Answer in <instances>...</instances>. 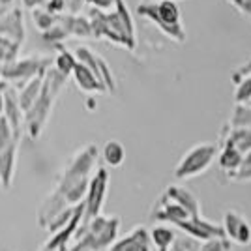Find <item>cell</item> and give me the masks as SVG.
<instances>
[{"label":"cell","instance_id":"obj_31","mask_svg":"<svg viewBox=\"0 0 251 251\" xmlns=\"http://www.w3.org/2000/svg\"><path fill=\"white\" fill-rule=\"evenodd\" d=\"M251 74V60L246 66H242V68H238L234 74H232V83L234 84H238L240 83V79L242 77H246V75H250Z\"/></svg>","mask_w":251,"mask_h":251},{"label":"cell","instance_id":"obj_8","mask_svg":"<svg viewBox=\"0 0 251 251\" xmlns=\"http://www.w3.org/2000/svg\"><path fill=\"white\" fill-rule=\"evenodd\" d=\"M74 56L77 62L84 64V66L96 75V79L103 84L105 92H113V90H115V86H116L115 77H113L109 66H107V62H105L101 56L94 54V52L90 51V49H86V47H77L74 52Z\"/></svg>","mask_w":251,"mask_h":251},{"label":"cell","instance_id":"obj_11","mask_svg":"<svg viewBox=\"0 0 251 251\" xmlns=\"http://www.w3.org/2000/svg\"><path fill=\"white\" fill-rule=\"evenodd\" d=\"M109 251H152L150 230L143 225H139L131 232H127L124 238L115 240Z\"/></svg>","mask_w":251,"mask_h":251},{"label":"cell","instance_id":"obj_7","mask_svg":"<svg viewBox=\"0 0 251 251\" xmlns=\"http://www.w3.org/2000/svg\"><path fill=\"white\" fill-rule=\"evenodd\" d=\"M107 186H109V173L103 167L98 169V173L94 178L88 182V191H86V201H84V214L83 220L84 223L90 221L100 216L101 206H103L105 195H107Z\"/></svg>","mask_w":251,"mask_h":251},{"label":"cell","instance_id":"obj_19","mask_svg":"<svg viewBox=\"0 0 251 251\" xmlns=\"http://www.w3.org/2000/svg\"><path fill=\"white\" fill-rule=\"evenodd\" d=\"M150 240H152V246L157 248L159 251H169V248L176 240V234L171 227L157 225V227L150 230Z\"/></svg>","mask_w":251,"mask_h":251},{"label":"cell","instance_id":"obj_18","mask_svg":"<svg viewBox=\"0 0 251 251\" xmlns=\"http://www.w3.org/2000/svg\"><path fill=\"white\" fill-rule=\"evenodd\" d=\"M223 147H230L238 150L240 154H248L251 150V127L229 129V135L225 137Z\"/></svg>","mask_w":251,"mask_h":251},{"label":"cell","instance_id":"obj_25","mask_svg":"<svg viewBox=\"0 0 251 251\" xmlns=\"http://www.w3.org/2000/svg\"><path fill=\"white\" fill-rule=\"evenodd\" d=\"M32 19H34V25H36V28H38V30L47 32L49 28L54 26V23H56V15L49 13L45 8H36V10H32Z\"/></svg>","mask_w":251,"mask_h":251},{"label":"cell","instance_id":"obj_23","mask_svg":"<svg viewBox=\"0 0 251 251\" xmlns=\"http://www.w3.org/2000/svg\"><path fill=\"white\" fill-rule=\"evenodd\" d=\"M75 64H77V60H75L74 52L66 51V49H60V52H58L56 58H54V66H52V68L60 75H64V77H70L72 72H74Z\"/></svg>","mask_w":251,"mask_h":251},{"label":"cell","instance_id":"obj_12","mask_svg":"<svg viewBox=\"0 0 251 251\" xmlns=\"http://www.w3.org/2000/svg\"><path fill=\"white\" fill-rule=\"evenodd\" d=\"M178 229L186 230V234L197 238V240L206 242L210 238H225L223 234V229H220L218 225L210 223V221L202 220V218H195V220H186L176 223Z\"/></svg>","mask_w":251,"mask_h":251},{"label":"cell","instance_id":"obj_26","mask_svg":"<svg viewBox=\"0 0 251 251\" xmlns=\"http://www.w3.org/2000/svg\"><path fill=\"white\" fill-rule=\"evenodd\" d=\"M251 100V74L242 77L240 83L236 84V90H234V101L236 103L246 105Z\"/></svg>","mask_w":251,"mask_h":251},{"label":"cell","instance_id":"obj_4","mask_svg":"<svg viewBox=\"0 0 251 251\" xmlns=\"http://www.w3.org/2000/svg\"><path fill=\"white\" fill-rule=\"evenodd\" d=\"M216 154H218V147L212 143H201V145L191 147L178 161L176 169H175V176L178 180H189V178H195L206 173L210 165L214 163Z\"/></svg>","mask_w":251,"mask_h":251},{"label":"cell","instance_id":"obj_37","mask_svg":"<svg viewBox=\"0 0 251 251\" xmlns=\"http://www.w3.org/2000/svg\"><path fill=\"white\" fill-rule=\"evenodd\" d=\"M173 2H176V0H173Z\"/></svg>","mask_w":251,"mask_h":251},{"label":"cell","instance_id":"obj_15","mask_svg":"<svg viewBox=\"0 0 251 251\" xmlns=\"http://www.w3.org/2000/svg\"><path fill=\"white\" fill-rule=\"evenodd\" d=\"M56 25H60L68 36H75V38H90L92 36L90 21L81 15H72V13L56 15Z\"/></svg>","mask_w":251,"mask_h":251},{"label":"cell","instance_id":"obj_35","mask_svg":"<svg viewBox=\"0 0 251 251\" xmlns=\"http://www.w3.org/2000/svg\"><path fill=\"white\" fill-rule=\"evenodd\" d=\"M246 105H248V107H250V109H251V100H250V101H248V103H246Z\"/></svg>","mask_w":251,"mask_h":251},{"label":"cell","instance_id":"obj_36","mask_svg":"<svg viewBox=\"0 0 251 251\" xmlns=\"http://www.w3.org/2000/svg\"><path fill=\"white\" fill-rule=\"evenodd\" d=\"M171 251H182V250H180V248H175V250H171Z\"/></svg>","mask_w":251,"mask_h":251},{"label":"cell","instance_id":"obj_20","mask_svg":"<svg viewBox=\"0 0 251 251\" xmlns=\"http://www.w3.org/2000/svg\"><path fill=\"white\" fill-rule=\"evenodd\" d=\"M19 49H21V43L11 42L8 38H2V36H0V81H2V70H4L8 64L17 60Z\"/></svg>","mask_w":251,"mask_h":251},{"label":"cell","instance_id":"obj_29","mask_svg":"<svg viewBox=\"0 0 251 251\" xmlns=\"http://www.w3.org/2000/svg\"><path fill=\"white\" fill-rule=\"evenodd\" d=\"M199 251H227V242L225 238H210V240L202 242Z\"/></svg>","mask_w":251,"mask_h":251},{"label":"cell","instance_id":"obj_30","mask_svg":"<svg viewBox=\"0 0 251 251\" xmlns=\"http://www.w3.org/2000/svg\"><path fill=\"white\" fill-rule=\"evenodd\" d=\"M227 2H229L230 6H234L240 13L251 17V0H227Z\"/></svg>","mask_w":251,"mask_h":251},{"label":"cell","instance_id":"obj_16","mask_svg":"<svg viewBox=\"0 0 251 251\" xmlns=\"http://www.w3.org/2000/svg\"><path fill=\"white\" fill-rule=\"evenodd\" d=\"M75 79V84L83 90V92H88V94H96V92H105L103 84L96 79V75L84 66V64L77 62L74 66V72H72Z\"/></svg>","mask_w":251,"mask_h":251},{"label":"cell","instance_id":"obj_24","mask_svg":"<svg viewBox=\"0 0 251 251\" xmlns=\"http://www.w3.org/2000/svg\"><path fill=\"white\" fill-rule=\"evenodd\" d=\"M238 127H251V109L248 105H234V113L230 118V129H238Z\"/></svg>","mask_w":251,"mask_h":251},{"label":"cell","instance_id":"obj_6","mask_svg":"<svg viewBox=\"0 0 251 251\" xmlns=\"http://www.w3.org/2000/svg\"><path fill=\"white\" fill-rule=\"evenodd\" d=\"M118 225L120 220L113 216V218H101L98 216L90 223H86V232L83 238L77 242V246L84 248L86 251H101L109 246H113L116 240V232H118Z\"/></svg>","mask_w":251,"mask_h":251},{"label":"cell","instance_id":"obj_1","mask_svg":"<svg viewBox=\"0 0 251 251\" xmlns=\"http://www.w3.org/2000/svg\"><path fill=\"white\" fill-rule=\"evenodd\" d=\"M88 21L94 38H107L113 43L127 47L129 51L135 49V26L124 0H116L115 11L111 13L92 8Z\"/></svg>","mask_w":251,"mask_h":251},{"label":"cell","instance_id":"obj_14","mask_svg":"<svg viewBox=\"0 0 251 251\" xmlns=\"http://www.w3.org/2000/svg\"><path fill=\"white\" fill-rule=\"evenodd\" d=\"M165 197L173 202H176L180 208L186 210V214L189 216V220H195V218H201V202L199 199L188 191L182 186H169L167 191H165Z\"/></svg>","mask_w":251,"mask_h":251},{"label":"cell","instance_id":"obj_13","mask_svg":"<svg viewBox=\"0 0 251 251\" xmlns=\"http://www.w3.org/2000/svg\"><path fill=\"white\" fill-rule=\"evenodd\" d=\"M2 116L8 120L10 127L13 129V133L21 135L23 124H25V115H23L21 107H19V98H17V90L8 84L6 92H4V111Z\"/></svg>","mask_w":251,"mask_h":251},{"label":"cell","instance_id":"obj_10","mask_svg":"<svg viewBox=\"0 0 251 251\" xmlns=\"http://www.w3.org/2000/svg\"><path fill=\"white\" fill-rule=\"evenodd\" d=\"M25 17L21 8H10L8 11L0 13V36L8 38L11 42H25Z\"/></svg>","mask_w":251,"mask_h":251},{"label":"cell","instance_id":"obj_28","mask_svg":"<svg viewBox=\"0 0 251 251\" xmlns=\"http://www.w3.org/2000/svg\"><path fill=\"white\" fill-rule=\"evenodd\" d=\"M42 38H43V42H47V43H58V42H62V40H66L68 34L64 32V28L60 25L54 23L52 28H49L47 32H42Z\"/></svg>","mask_w":251,"mask_h":251},{"label":"cell","instance_id":"obj_5","mask_svg":"<svg viewBox=\"0 0 251 251\" xmlns=\"http://www.w3.org/2000/svg\"><path fill=\"white\" fill-rule=\"evenodd\" d=\"M51 56H28V58H17L15 62L8 64L2 70V81L13 86L15 90L23 88L36 75H42L51 68Z\"/></svg>","mask_w":251,"mask_h":251},{"label":"cell","instance_id":"obj_34","mask_svg":"<svg viewBox=\"0 0 251 251\" xmlns=\"http://www.w3.org/2000/svg\"><path fill=\"white\" fill-rule=\"evenodd\" d=\"M13 2H15V0H0V13H4V11L10 10Z\"/></svg>","mask_w":251,"mask_h":251},{"label":"cell","instance_id":"obj_17","mask_svg":"<svg viewBox=\"0 0 251 251\" xmlns=\"http://www.w3.org/2000/svg\"><path fill=\"white\" fill-rule=\"evenodd\" d=\"M42 83H43V74L36 75V77H34V79H30V81L25 84L23 88H19V90H17L19 107H21L23 115H26V113H28V109L34 105L36 98H38L40 90H42Z\"/></svg>","mask_w":251,"mask_h":251},{"label":"cell","instance_id":"obj_3","mask_svg":"<svg viewBox=\"0 0 251 251\" xmlns=\"http://www.w3.org/2000/svg\"><path fill=\"white\" fill-rule=\"evenodd\" d=\"M139 15L147 17L156 25L169 38L176 40L178 43L186 42V30L180 21V8L173 0H159V2H143L139 4Z\"/></svg>","mask_w":251,"mask_h":251},{"label":"cell","instance_id":"obj_22","mask_svg":"<svg viewBox=\"0 0 251 251\" xmlns=\"http://www.w3.org/2000/svg\"><path fill=\"white\" fill-rule=\"evenodd\" d=\"M242 159H244V154H240L238 150H234V148L230 147H223L220 154V167L223 171H227L229 173V176H232L242 165Z\"/></svg>","mask_w":251,"mask_h":251},{"label":"cell","instance_id":"obj_21","mask_svg":"<svg viewBox=\"0 0 251 251\" xmlns=\"http://www.w3.org/2000/svg\"><path fill=\"white\" fill-rule=\"evenodd\" d=\"M103 159L107 165H111V167H120L122 163H124L126 159V150L122 147V143L120 141H107L103 147Z\"/></svg>","mask_w":251,"mask_h":251},{"label":"cell","instance_id":"obj_27","mask_svg":"<svg viewBox=\"0 0 251 251\" xmlns=\"http://www.w3.org/2000/svg\"><path fill=\"white\" fill-rule=\"evenodd\" d=\"M232 178L238 180V182H251V150L248 154H244L240 169L232 175Z\"/></svg>","mask_w":251,"mask_h":251},{"label":"cell","instance_id":"obj_32","mask_svg":"<svg viewBox=\"0 0 251 251\" xmlns=\"http://www.w3.org/2000/svg\"><path fill=\"white\" fill-rule=\"evenodd\" d=\"M45 0H23V6L28 8V10H36V8H43Z\"/></svg>","mask_w":251,"mask_h":251},{"label":"cell","instance_id":"obj_9","mask_svg":"<svg viewBox=\"0 0 251 251\" xmlns=\"http://www.w3.org/2000/svg\"><path fill=\"white\" fill-rule=\"evenodd\" d=\"M223 234L238 246H248L251 242V225L248 218L236 210H227L223 216Z\"/></svg>","mask_w":251,"mask_h":251},{"label":"cell","instance_id":"obj_2","mask_svg":"<svg viewBox=\"0 0 251 251\" xmlns=\"http://www.w3.org/2000/svg\"><path fill=\"white\" fill-rule=\"evenodd\" d=\"M66 81H68V77L60 75L54 68H47V72L43 74L42 90H40L34 105L28 109V113L25 115V126H26L30 137L40 135L42 127L45 126L47 118H49L52 105L56 101V96L60 94Z\"/></svg>","mask_w":251,"mask_h":251},{"label":"cell","instance_id":"obj_33","mask_svg":"<svg viewBox=\"0 0 251 251\" xmlns=\"http://www.w3.org/2000/svg\"><path fill=\"white\" fill-rule=\"evenodd\" d=\"M8 88V83L6 81H0V116H2V111H4V92Z\"/></svg>","mask_w":251,"mask_h":251}]
</instances>
